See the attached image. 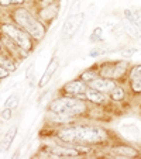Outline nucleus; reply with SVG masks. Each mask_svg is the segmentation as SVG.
<instances>
[{
  "label": "nucleus",
  "mask_w": 141,
  "mask_h": 159,
  "mask_svg": "<svg viewBox=\"0 0 141 159\" xmlns=\"http://www.w3.org/2000/svg\"><path fill=\"white\" fill-rule=\"evenodd\" d=\"M65 142H81V144H95L106 139V132L99 127H72L66 128L58 134Z\"/></svg>",
  "instance_id": "1"
},
{
  "label": "nucleus",
  "mask_w": 141,
  "mask_h": 159,
  "mask_svg": "<svg viewBox=\"0 0 141 159\" xmlns=\"http://www.w3.org/2000/svg\"><path fill=\"white\" fill-rule=\"evenodd\" d=\"M14 20L17 21V24H20L21 27L24 28L33 38L35 39H41L45 34V28L44 25L37 21L30 13L26 9H18L14 11Z\"/></svg>",
  "instance_id": "2"
},
{
  "label": "nucleus",
  "mask_w": 141,
  "mask_h": 159,
  "mask_svg": "<svg viewBox=\"0 0 141 159\" xmlns=\"http://www.w3.org/2000/svg\"><path fill=\"white\" fill-rule=\"evenodd\" d=\"M85 110H86V106L78 97H62L51 103V111L58 114L76 116L82 114Z\"/></svg>",
  "instance_id": "3"
},
{
  "label": "nucleus",
  "mask_w": 141,
  "mask_h": 159,
  "mask_svg": "<svg viewBox=\"0 0 141 159\" xmlns=\"http://www.w3.org/2000/svg\"><path fill=\"white\" fill-rule=\"evenodd\" d=\"M2 28H3V33L6 34V35H9L12 39H14L23 49H26V51L31 49L33 45H31V39H30V37H28L30 34H28L27 31L20 30V28H17L13 24H4Z\"/></svg>",
  "instance_id": "4"
},
{
  "label": "nucleus",
  "mask_w": 141,
  "mask_h": 159,
  "mask_svg": "<svg viewBox=\"0 0 141 159\" xmlns=\"http://www.w3.org/2000/svg\"><path fill=\"white\" fill-rule=\"evenodd\" d=\"M83 13H76V14H72L66 18L65 24H63V30H62V35L63 38H69V37H72L76 34V31L79 30V27L82 25L83 23Z\"/></svg>",
  "instance_id": "5"
},
{
  "label": "nucleus",
  "mask_w": 141,
  "mask_h": 159,
  "mask_svg": "<svg viewBox=\"0 0 141 159\" xmlns=\"http://www.w3.org/2000/svg\"><path fill=\"white\" fill-rule=\"evenodd\" d=\"M65 92L68 94H71V96L73 97H78V99H85V92H86V84L83 83V82L81 80H73V82H69V83L65 84Z\"/></svg>",
  "instance_id": "6"
},
{
  "label": "nucleus",
  "mask_w": 141,
  "mask_h": 159,
  "mask_svg": "<svg viewBox=\"0 0 141 159\" xmlns=\"http://www.w3.org/2000/svg\"><path fill=\"white\" fill-rule=\"evenodd\" d=\"M90 87H93V89H96L99 90V92H102V93H110L111 90L116 87V83H114L113 79L110 78H96V79H93L92 82H89Z\"/></svg>",
  "instance_id": "7"
},
{
  "label": "nucleus",
  "mask_w": 141,
  "mask_h": 159,
  "mask_svg": "<svg viewBox=\"0 0 141 159\" xmlns=\"http://www.w3.org/2000/svg\"><path fill=\"white\" fill-rule=\"evenodd\" d=\"M51 153H54V156L57 158H73V156H78L79 152L73 148H61V147H52L49 148Z\"/></svg>",
  "instance_id": "8"
},
{
  "label": "nucleus",
  "mask_w": 141,
  "mask_h": 159,
  "mask_svg": "<svg viewBox=\"0 0 141 159\" xmlns=\"http://www.w3.org/2000/svg\"><path fill=\"white\" fill-rule=\"evenodd\" d=\"M130 80H131V87L134 92H141V65L134 66L130 72Z\"/></svg>",
  "instance_id": "9"
},
{
  "label": "nucleus",
  "mask_w": 141,
  "mask_h": 159,
  "mask_svg": "<svg viewBox=\"0 0 141 159\" xmlns=\"http://www.w3.org/2000/svg\"><path fill=\"white\" fill-rule=\"evenodd\" d=\"M58 58H54V59L49 62V65H48V68H47V70L44 72V75H42V78H41V80H40V87H44L45 84L49 82V79L52 78V75H54V72L57 70V68H58Z\"/></svg>",
  "instance_id": "10"
},
{
  "label": "nucleus",
  "mask_w": 141,
  "mask_h": 159,
  "mask_svg": "<svg viewBox=\"0 0 141 159\" xmlns=\"http://www.w3.org/2000/svg\"><path fill=\"white\" fill-rule=\"evenodd\" d=\"M123 27H124L126 33L129 34L130 37H133V38H135V39L141 38V28L135 24L134 21H130V20H127V18H124L123 20Z\"/></svg>",
  "instance_id": "11"
},
{
  "label": "nucleus",
  "mask_w": 141,
  "mask_h": 159,
  "mask_svg": "<svg viewBox=\"0 0 141 159\" xmlns=\"http://www.w3.org/2000/svg\"><path fill=\"white\" fill-rule=\"evenodd\" d=\"M85 96H86L87 100H90V102H93V103H96V104H102V103L106 102L105 93H102V92H99V90H96V89H93V87L86 89Z\"/></svg>",
  "instance_id": "12"
},
{
  "label": "nucleus",
  "mask_w": 141,
  "mask_h": 159,
  "mask_svg": "<svg viewBox=\"0 0 141 159\" xmlns=\"http://www.w3.org/2000/svg\"><path fill=\"white\" fill-rule=\"evenodd\" d=\"M113 152L120 155L121 158H135V156H138V151L134 149L133 147H127V145L113 148Z\"/></svg>",
  "instance_id": "13"
},
{
  "label": "nucleus",
  "mask_w": 141,
  "mask_h": 159,
  "mask_svg": "<svg viewBox=\"0 0 141 159\" xmlns=\"http://www.w3.org/2000/svg\"><path fill=\"white\" fill-rule=\"evenodd\" d=\"M58 13V4H48L45 6V9H42L40 11V16H41L42 20H52V18L57 16Z\"/></svg>",
  "instance_id": "14"
},
{
  "label": "nucleus",
  "mask_w": 141,
  "mask_h": 159,
  "mask_svg": "<svg viewBox=\"0 0 141 159\" xmlns=\"http://www.w3.org/2000/svg\"><path fill=\"white\" fill-rule=\"evenodd\" d=\"M16 134H17V127H12V128L9 129V131L6 132V135H4L3 138V142H2V151H7L10 148V145H12L13 139H14Z\"/></svg>",
  "instance_id": "15"
},
{
  "label": "nucleus",
  "mask_w": 141,
  "mask_h": 159,
  "mask_svg": "<svg viewBox=\"0 0 141 159\" xmlns=\"http://www.w3.org/2000/svg\"><path fill=\"white\" fill-rule=\"evenodd\" d=\"M127 70V62H119L113 65V79H119L126 73Z\"/></svg>",
  "instance_id": "16"
},
{
  "label": "nucleus",
  "mask_w": 141,
  "mask_h": 159,
  "mask_svg": "<svg viewBox=\"0 0 141 159\" xmlns=\"http://www.w3.org/2000/svg\"><path fill=\"white\" fill-rule=\"evenodd\" d=\"M0 65L3 66V68H6L9 72H13V70H16V65L14 62H13L10 58L4 57V55H0Z\"/></svg>",
  "instance_id": "17"
},
{
  "label": "nucleus",
  "mask_w": 141,
  "mask_h": 159,
  "mask_svg": "<svg viewBox=\"0 0 141 159\" xmlns=\"http://www.w3.org/2000/svg\"><path fill=\"white\" fill-rule=\"evenodd\" d=\"M110 94H111V99L116 100V102H119V100H123V97H124L123 89H121V87H119V86L114 87V89L110 92Z\"/></svg>",
  "instance_id": "18"
},
{
  "label": "nucleus",
  "mask_w": 141,
  "mask_h": 159,
  "mask_svg": "<svg viewBox=\"0 0 141 159\" xmlns=\"http://www.w3.org/2000/svg\"><path fill=\"white\" fill-rule=\"evenodd\" d=\"M90 41L92 42H102L103 41V35H102V28H95L90 35Z\"/></svg>",
  "instance_id": "19"
},
{
  "label": "nucleus",
  "mask_w": 141,
  "mask_h": 159,
  "mask_svg": "<svg viewBox=\"0 0 141 159\" xmlns=\"http://www.w3.org/2000/svg\"><path fill=\"white\" fill-rule=\"evenodd\" d=\"M102 76L103 78L113 79V65H105L102 68Z\"/></svg>",
  "instance_id": "20"
},
{
  "label": "nucleus",
  "mask_w": 141,
  "mask_h": 159,
  "mask_svg": "<svg viewBox=\"0 0 141 159\" xmlns=\"http://www.w3.org/2000/svg\"><path fill=\"white\" fill-rule=\"evenodd\" d=\"M18 94H13V96H10V99L6 102V107L9 108H13V107H17L18 106Z\"/></svg>",
  "instance_id": "21"
},
{
  "label": "nucleus",
  "mask_w": 141,
  "mask_h": 159,
  "mask_svg": "<svg viewBox=\"0 0 141 159\" xmlns=\"http://www.w3.org/2000/svg\"><path fill=\"white\" fill-rule=\"evenodd\" d=\"M26 0H0L2 6H9V4H21L24 3Z\"/></svg>",
  "instance_id": "22"
},
{
  "label": "nucleus",
  "mask_w": 141,
  "mask_h": 159,
  "mask_svg": "<svg viewBox=\"0 0 141 159\" xmlns=\"http://www.w3.org/2000/svg\"><path fill=\"white\" fill-rule=\"evenodd\" d=\"M133 16H134L133 21H134L135 24H137L138 27L141 28V10H137V11H133Z\"/></svg>",
  "instance_id": "23"
},
{
  "label": "nucleus",
  "mask_w": 141,
  "mask_h": 159,
  "mask_svg": "<svg viewBox=\"0 0 141 159\" xmlns=\"http://www.w3.org/2000/svg\"><path fill=\"white\" fill-rule=\"evenodd\" d=\"M82 79H83L85 82H87V83H89V82H92L93 79H96V75H95L93 72H86V73H83V75H82Z\"/></svg>",
  "instance_id": "24"
},
{
  "label": "nucleus",
  "mask_w": 141,
  "mask_h": 159,
  "mask_svg": "<svg viewBox=\"0 0 141 159\" xmlns=\"http://www.w3.org/2000/svg\"><path fill=\"white\" fill-rule=\"evenodd\" d=\"M10 117H12V108L6 107L3 111H2V118H3V120H9Z\"/></svg>",
  "instance_id": "25"
},
{
  "label": "nucleus",
  "mask_w": 141,
  "mask_h": 159,
  "mask_svg": "<svg viewBox=\"0 0 141 159\" xmlns=\"http://www.w3.org/2000/svg\"><path fill=\"white\" fill-rule=\"evenodd\" d=\"M137 52V49L135 48H131V49H123L121 51V55H124V57H133V55Z\"/></svg>",
  "instance_id": "26"
},
{
  "label": "nucleus",
  "mask_w": 141,
  "mask_h": 159,
  "mask_svg": "<svg viewBox=\"0 0 141 159\" xmlns=\"http://www.w3.org/2000/svg\"><path fill=\"white\" fill-rule=\"evenodd\" d=\"M7 76H9V70L0 65V79H4V78H7Z\"/></svg>",
  "instance_id": "27"
},
{
  "label": "nucleus",
  "mask_w": 141,
  "mask_h": 159,
  "mask_svg": "<svg viewBox=\"0 0 141 159\" xmlns=\"http://www.w3.org/2000/svg\"><path fill=\"white\" fill-rule=\"evenodd\" d=\"M100 54H103V51L99 48H93L92 51H90V57H99Z\"/></svg>",
  "instance_id": "28"
},
{
  "label": "nucleus",
  "mask_w": 141,
  "mask_h": 159,
  "mask_svg": "<svg viewBox=\"0 0 141 159\" xmlns=\"http://www.w3.org/2000/svg\"><path fill=\"white\" fill-rule=\"evenodd\" d=\"M0 49H2V45H0Z\"/></svg>",
  "instance_id": "29"
}]
</instances>
